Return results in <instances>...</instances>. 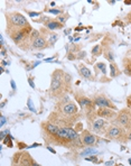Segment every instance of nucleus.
<instances>
[{"mask_svg": "<svg viewBox=\"0 0 131 166\" xmlns=\"http://www.w3.org/2000/svg\"><path fill=\"white\" fill-rule=\"evenodd\" d=\"M7 18V33L9 32V34L14 33L18 29H23V28H26L29 27V23L26 19V17L24 15H21L20 12H9L6 15Z\"/></svg>", "mask_w": 131, "mask_h": 166, "instance_id": "1", "label": "nucleus"}, {"mask_svg": "<svg viewBox=\"0 0 131 166\" xmlns=\"http://www.w3.org/2000/svg\"><path fill=\"white\" fill-rule=\"evenodd\" d=\"M66 85L65 83V73L62 70H55L52 74V81H51V86H49V92L52 95H61L64 86Z\"/></svg>", "mask_w": 131, "mask_h": 166, "instance_id": "2", "label": "nucleus"}, {"mask_svg": "<svg viewBox=\"0 0 131 166\" xmlns=\"http://www.w3.org/2000/svg\"><path fill=\"white\" fill-rule=\"evenodd\" d=\"M42 128H43L44 135H48V137H49V138L47 139V141H48L49 139H52L53 137H55V136L57 135V133H58V130H60L61 127L56 126V124L51 122V121H46V122L42 124Z\"/></svg>", "mask_w": 131, "mask_h": 166, "instance_id": "3", "label": "nucleus"}, {"mask_svg": "<svg viewBox=\"0 0 131 166\" xmlns=\"http://www.w3.org/2000/svg\"><path fill=\"white\" fill-rule=\"evenodd\" d=\"M106 124L108 121L103 118H97L92 121V130L99 135H105L106 133Z\"/></svg>", "mask_w": 131, "mask_h": 166, "instance_id": "4", "label": "nucleus"}, {"mask_svg": "<svg viewBox=\"0 0 131 166\" xmlns=\"http://www.w3.org/2000/svg\"><path fill=\"white\" fill-rule=\"evenodd\" d=\"M122 128L120 126H117V124H112L108 128L106 133H105V137L106 138H110V139H119L122 137V133H123Z\"/></svg>", "mask_w": 131, "mask_h": 166, "instance_id": "5", "label": "nucleus"}, {"mask_svg": "<svg viewBox=\"0 0 131 166\" xmlns=\"http://www.w3.org/2000/svg\"><path fill=\"white\" fill-rule=\"evenodd\" d=\"M117 122L124 128H128L131 124V115L129 110H122L117 117Z\"/></svg>", "mask_w": 131, "mask_h": 166, "instance_id": "6", "label": "nucleus"}, {"mask_svg": "<svg viewBox=\"0 0 131 166\" xmlns=\"http://www.w3.org/2000/svg\"><path fill=\"white\" fill-rule=\"evenodd\" d=\"M93 103L95 106H97V107H100V108L115 109V107L111 103V101L108 99L106 97H104V95H97V97H95L94 100H93Z\"/></svg>", "mask_w": 131, "mask_h": 166, "instance_id": "7", "label": "nucleus"}, {"mask_svg": "<svg viewBox=\"0 0 131 166\" xmlns=\"http://www.w3.org/2000/svg\"><path fill=\"white\" fill-rule=\"evenodd\" d=\"M81 140L84 146H93L96 142V137L92 133H90L88 130H83L82 136H81Z\"/></svg>", "mask_w": 131, "mask_h": 166, "instance_id": "8", "label": "nucleus"}, {"mask_svg": "<svg viewBox=\"0 0 131 166\" xmlns=\"http://www.w3.org/2000/svg\"><path fill=\"white\" fill-rule=\"evenodd\" d=\"M49 45H48V41L43 37V36H39V37H37L36 39L32 42V47L33 48H37V50H44V48H46V47H48Z\"/></svg>", "mask_w": 131, "mask_h": 166, "instance_id": "9", "label": "nucleus"}, {"mask_svg": "<svg viewBox=\"0 0 131 166\" xmlns=\"http://www.w3.org/2000/svg\"><path fill=\"white\" fill-rule=\"evenodd\" d=\"M96 115L105 119V120H110L111 118H113L115 116V112L110 108H100L99 111H96Z\"/></svg>", "mask_w": 131, "mask_h": 166, "instance_id": "10", "label": "nucleus"}, {"mask_svg": "<svg viewBox=\"0 0 131 166\" xmlns=\"http://www.w3.org/2000/svg\"><path fill=\"white\" fill-rule=\"evenodd\" d=\"M78 101H79L80 103V107L82 109H90L92 108V106L94 104L91 100L86 98V97H78Z\"/></svg>", "mask_w": 131, "mask_h": 166, "instance_id": "11", "label": "nucleus"}, {"mask_svg": "<svg viewBox=\"0 0 131 166\" xmlns=\"http://www.w3.org/2000/svg\"><path fill=\"white\" fill-rule=\"evenodd\" d=\"M79 72H80V74L82 75L83 77L88 79V80H93L91 71H90V70H88V67H86L84 64H80L79 65Z\"/></svg>", "mask_w": 131, "mask_h": 166, "instance_id": "12", "label": "nucleus"}, {"mask_svg": "<svg viewBox=\"0 0 131 166\" xmlns=\"http://www.w3.org/2000/svg\"><path fill=\"white\" fill-rule=\"evenodd\" d=\"M45 27L49 30H55V29H61L63 25L57 20H49V21L45 23Z\"/></svg>", "mask_w": 131, "mask_h": 166, "instance_id": "13", "label": "nucleus"}, {"mask_svg": "<svg viewBox=\"0 0 131 166\" xmlns=\"http://www.w3.org/2000/svg\"><path fill=\"white\" fill-rule=\"evenodd\" d=\"M110 71H111V77H117V76H119L120 75V70H119V67L118 65L115 64V63H111L110 64Z\"/></svg>", "mask_w": 131, "mask_h": 166, "instance_id": "14", "label": "nucleus"}, {"mask_svg": "<svg viewBox=\"0 0 131 166\" xmlns=\"http://www.w3.org/2000/svg\"><path fill=\"white\" fill-rule=\"evenodd\" d=\"M91 53H92L93 56H100V55L102 54V48H101V46H100V45H95V46L92 48Z\"/></svg>", "mask_w": 131, "mask_h": 166, "instance_id": "15", "label": "nucleus"}, {"mask_svg": "<svg viewBox=\"0 0 131 166\" xmlns=\"http://www.w3.org/2000/svg\"><path fill=\"white\" fill-rule=\"evenodd\" d=\"M99 151L95 148H86L81 153V156H86V155H93V154H97Z\"/></svg>", "mask_w": 131, "mask_h": 166, "instance_id": "16", "label": "nucleus"}, {"mask_svg": "<svg viewBox=\"0 0 131 166\" xmlns=\"http://www.w3.org/2000/svg\"><path fill=\"white\" fill-rule=\"evenodd\" d=\"M124 64V73L128 75H131V61H123Z\"/></svg>", "mask_w": 131, "mask_h": 166, "instance_id": "17", "label": "nucleus"}, {"mask_svg": "<svg viewBox=\"0 0 131 166\" xmlns=\"http://www.w3.org/2000/svg\"><path fill=\"white\" fill-rule=\"evenodd\" d=\"M95 68L99 70V71H101L102 74H104V75L106 74V65H105L104 63H96Z\"/></svg>", "mask_w": 131, "mask_h": 166, "instance_id": "18", "label": "nucleus"}, {"mask_svg": "<svg viewBox=\"0 0 131 166\" xmlns=\"http://www.w3.org/2000/svg\"><path fill=\"white\" fill-rule=\"evenodd\" d=\"M69 18H70L69 15H64V14H62V15H60V16L57 17V19H56V20H57V21H60L62 25H63V24H65V23H66V20H67Z\"/></svg>", "mask_w": 131, "mask_h": 166, "instance_id": "19", "label": "nucleus"}, {"mask_svg": "<svg viewBox=\"0 0 131 166\" xmlns=\"http://www.w3.org/2000/svg\"><path fill=\"white\" fill-rule=\"evenodd\" d=\"M57 39H58V36H57L56 34L51 35V37H49V39H48V45H49V46H53V45L56 43Z\"/></svg>", "mask_w": 131, "mask_h": 166, "instance_id": "20", "label": "nucleus"}, {"mask_svg": "<svg viewBox=\"0 0 131 166\" xmlns=\"http://www.w3.org/2000/svg\"><path fill=\"white\" fill-rule=\"evenodd\" d=\"M105 57L108 58L111 63H113V58H114V56H113V53L111 52V50H108V52H105Z\"/></svg>", "mask_w": 131, "mask_h": 166, "instance_id": "21", "label": "nucleus"}, {"mask_svg": "<svg viewBox=\"0 0 131 166\" xmlns=\"http://www.w3.org/2000/svg\"><path fill=\"white\" fill-rule=\"evenodd\" d=\"M6 122H7V118L3 116V115H1V119H0V127H2Z\"/></svg>", "mask_w": 131, "mask_h": 166, "instance_id": "22", "label": "nucleus"}, {"mask_svg": "<svg viewBox=\"0 0 131 166\" xmlns=\"http://www.w3.org/2000/svg\"><path fill=\"white\" fill-rule=\"evenodd\" d=\"M6 135H9V130H8V129H7L6 131H1V133H0V138H1V139H5V138L7 137Z\"/></svg>", "mask_w": 131, "mask_h": 166, "instance_id": "23", "label": "nucleus"}, {"mask_svg": "<svg viewBox=\"0 0 131 166\" xmlns=\"http://www.w3.org/2000/svg\"><path fill=\"white\" fill-rule=\"evenodd\" d=\"M48 12H49V14H54V15H60V14H62L61 10H56V9H51Z\"/></svg>", "mask_w": 131, "mask_h": 166, "instance_id": "24", "label": "nucleus"}, {"mask_svg": "<svg viewBox=\"0 0 131 166\" xmlns=\"http://www.w3.org/2000/svg\"><path fill=\"white\" fill-rule=\"evenodd\" d=\"M27 104H28V107H29V109H30L32 111H35V109L33 108V104H32V99H28V103H27Z\"/></svg>", "mask_w": 131, "mask_h": 166, "instance_id": "25", "label": "nucleus"}, {"mask_svg": "<svg viewBox=\"0 0 131 166\" xmlns=\"http://www.w3.org/2000/svg\"><path fill=\"white\" fill-rule=\"evenodd\" d=\"M28 15H29V16H32V17H37V16H39L40 14H39V12H34V11H30V12H28Z\"/></svg>", "mask_w": 131, "mask_h": 166, "instance_id": "26", "label": "nucleus"}, {"mask_svg": "<svg viewBox=\"0 0 131 166\" xmlns=\"http://www.w3.org/2000/svg\"><path fill=\"white\" fill-rule=\"evenodd\" d=\"M85 56V52H81V54H79V56H78V58H82Z\"/></svg>", "mask_w": 131, "mask_h": 166, "instance_id": "27", "label": "nucleus"}, {"mask_svg": "<svg viewBox=\"0 0 131 166\" xmlns=\"http://www.w3.org/2000/svg\"><path fill=\"white\" fill-rule=\"evenodd\" d=\"M28 82L30 83V86H32V88H35V84H34V82H33V80H32V79H29V80H28Z\"/></svg>", "mask_w": 131, "mask_h": 166, "instance_id": "28", "label": "nucleus"}, {"mask_svg": "<svg viewBox=\"0 0 131 166\" xmlns=\"http://www.w3.org/2000/svg\"><path fill=\"white\" fill-rule=\"evenodd\" d=\"M48 149L51 150V151H53V153H54V154H55V153H56V151H55V149H53L52 147H48Z\"/></svg>", "mask_w": 131, "mask_h": 166, "instance_id": "29", "label": "nucleus"}, {"mask_svg": "<svg viewBox=\"0 0 131 166\" xmlns=\"http://www.w3.org/2000/svg\"><path fill=\"white\" fill-rule=\"evenodd\" d=\"M128 139H129V140H131V131L128 133Z\"/></svg>", "mask_w": 131, "mask_h": 166, "instance_id": "30", "label": "nucleus"}, {"mask_svg": "<svg viewBox=\"0 0 131 166\" xmlns=\"http://www.w3.org/2000/svg\"><path fill=\"white\" fill-rule=\"evenodd\" d=\"M11 85H12V88L15 89V82H14V81H11Z\"/></svg>", "mask_w": 131, "mask_h": 166, "instance_id": "31", "label": "nucleus"}, {"mask_svg": "<svg viewBox=\"0 0 131 166\" xmlns=\"http://www.w3.org/2000/svg\"><path fill=\"white\" fill-rule=\"evenodd\" d=\"M124 3H128V5H130L131 1H124Z\"/></svg>", "mask_w": 131, "mask_h": 166, "instance_id": "32", "label": "nucleus"}]
</instances>
